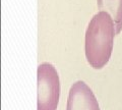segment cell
<instances>
[{"label": "cell", "mask_w": 122, "mask_h": 110, "mask_svg": "<svg viewBox=\"0 0 122 110\" xmlns=\"http://www.w3.org/2000/svg\"><path fill=\"white\" fill-rule=\"evenodd\" d=\"M115 34V22L106 11H100L90 21L86 32V57L95 69H101L108 63Z\"/></svg>", "instance_id": "6da1fadb"}, {"label": "cell", "mask_w": 122, "mask_h": 110, "mask_svg": "<svg viewBox=\"0 0 122 110\" xmlns=\"http://www.w3.org/2000/svg\"><path fill=\"white\" fill-rule=\"evenodd\" d=\"M60 96L59 75L50 63L38 67V110H56Z\"/></svg>", "instance_id": "7a4b0ae2"}, {"label": "cell", "mask_w": 122, "mask_h": 110, "mask_svg": "<svg viewBox=\"0 0 122 110\" xmlns=\"http://www.w3.org/2000/svg\"><path fill=\"white\" fill-rule=\"evenodd\" d=\"M66 110H100V107L93 91L79 81L71 86Z\"/></svg>", "instance_id": "3957f363"}, {"label": "cell", "mask_w": 122, "mask_h": 110, "mask_svg": "<svg viewBox=\"0 0 122 110\" xmlns=\"http://www.w3.org/2000/svg\"><path fill=\"white\" fill-rule=\"evenodd\" d=\"M99 9L111 14L115 22L116 34L122 30V0H97Z\"/></svg>", "instance_id": "277c9868"}]
</instances>
